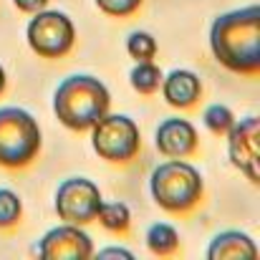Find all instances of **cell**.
<instances>
[{
    "label": "cell",
    "mask_w": 260,
    "mask_h": 260,
    "mask_svg": "<svg viewBox=\"0 0 260 260\" xmlns=\"http://www.w3.org/2000/svg\"><path fill=\"white\" fill-rule=\"evenodd\" d=\"M210 48L215 58L235 71L253 76L260 71V8L248 5L215 18L210 30Z\"/></svg>",
    "instance_id": "cell-1"
},
{
    "label": "cell",
    "mask_w": 260,
    "mask_h": 260,
    "mask_svg": "<svg viewBox=\"0 0 260 260\" xmlns=\"http://www.w3.org/2000/svg\"><path fill=\"white\" fill-rule=\"evenodd\" d=\"M111 96L93 76H69L53 96V111L58 121L74 132L91 129L104 114H109Z\"/></svg>",
    "instance_id": "cell-2"
},
{
    "label": "cell",
    "mask_w": 260,
    "mask_h": 260,
    "mask_svg": "<svg viewBox=\"0 0 260 260\" xmlns=\"http://www.w3.org/2000/svg\"><path fill=\"white\" fill-rule=\"evenodd\" d=\"M152 197L167 212H187L192 210L205 192L202 174L179 157L159 165L152 172Z\"/></svg>",
    "instance_id": "cell-3"
},
{
    "label": "cell",
    "mask_w": 260,
    "mask_h": 260,
    "mask_svg": "<svg viewBox=\"0 0 260 260\" xmlns=\"http://www.w3.org/2000/svg\"><path fill=\"white\" fill-rule=\"evenodd\" d=\"M41 152L38 121L18 106L0 109V167L20 170Z\"/></svg>",
    "instance_id": "cell-4"
},
{
    "label": "cell",
    "mask_w": 260,
    "mask_h": 260,
    "mask_svg": "<svg viewBox=\"0 0 260 260\" xmlns=\"http://www.w3.org/2000/svg\"><path fill=\"white\" fill-rule=\"evenodd\" d=\"M93 149L101 159L106 162H132L139 154L142 139H139V126L134 119L124 114H104L93 126Z\"/></svg>",
    "instance_id": "cell-5"
},
{
    "label": "cell",
    "mask_w": 260,
    "mask_h": 260,
    "mask_svg": "<svg viewBox=\"0 0 260 260\" xmlns=\"http://www.w3.org/2000/svg\"><path fill=\"white\" fill-rule=\"evenodd\" d=\"M76 28L66 13L58 10H38V15L28 23V46L41 58H61L74 48Z\"/></svg>",
    "instance_id": "cell-6"
},
{
    "label": "cell",
    "mask_w": 260,
    "mask_h": 260,
    "mask_svg": "<svg viewBox=\"0 0 260 260\" xmlns=\"http://www.w3.org/2000/svg\"><path fill=\"white\" fill-rule=\"evenodd\" d=\"M101 192L86 177H74L61 182L56 192V212L69 225H86L93 222L101 207Z\"/></svg>",
    "instance_id": "cell-7"
},
{
    "label": "cell",
    "mask_w": 260,
    "mask_h": 260,
    "mask_svg": "<svg viewBox=\"0 0 260 260\" xmlns=\"http://www.w3.org/2000/svg\"><path fill=\"white\" fill-rule=\"evenodd\" d=\"M258 134H260V121L255 116L240 119V124L235 121L233 129L228 132V152H230V162L245 174L253 184L260 182L258 174Z\"/></svg>",
    "instance_id": "cell-8"
},
{
    "label": "cell",
    "mask_w": 260,
    "mask_h": 260,
    "mask_svg": "<svg viewBox=\"0 0 260 260\" xmlns=\"http://www.w3.org/2000/svg\"><path fill=\"white\" fill-rule=\"evenodd\" d=\"M38 255L43 260H86L93 255L91 238L79 225H61L48 230L38 243Z\"/></svg>",
    "instance_id": "cell-9"
},
{
    "label": "cell",
    "mask_w": 260,
    "mask_h": 260,
    "mask_svg": "<svg viewBox=\"0 0 260 260\" xmlns=\"http://www.w3.org/2000/svg\"><path fill=\"white\" fill-rule=\"evenodd\" d=\"M197 129L187 119H165L157 129V149L165 157H189L197 149Z\"/></svg>",
    "instance_id": "cell-10"
},
{
    "label": "cell",
    "mask_w": 260,
    "mask_h": 260,
    "mask_svg": "<svg viewBox=\"0 0 260 260\" xmlns=\"http://www.w3.org/2000/svg\"><path fill=\"white\" fill-rule=\"evenodd\" d=\"M162 93H165L170 106H174V109H189L202 96L200 76L187 71V69H177L167 79H162Z\"/></svg>",
    "instance_id": "cell-11"
},
{
    "label": "cell",
    "mask_w": 260,
    "mask_h": 260,
    "mask_svg": "<svg viewBox=\"0 0 260 260\" xmlns=\"http://www.w3.org/2000/svg\"><path fill=\"white\" fill-rule=\"evenodd\" d=\"M255 255H258L255 243H253L245 233H238V230L220 233V235L210 243V248H207V258H210V260L255 258Z\"/></svg>",
    "instance_id": "cell-12"
},
{
    "label": "cell",
    "mask_w": 260,
    "mask_h": 260,
    "mask_svg": "<svg viewBox=\"0 0 260 260\" xmlns=\"http://www.w3.org/2000/svg\"><path fill=\"white\" fill-rule=\"evenodd\" d=\"M147 248H149L154 255H159V258L174 255L177 248H179V235H177V230H174L172 225L157 222V225H152V228L147 230Z\"/></svg>",
    "instance_id": "cell-13"
},
{
    "label": "cell",
    "mask_w": 260,
    "mask_h": 260,
    "mask_svg": "<svg viewBox=\"0 0 260 260\" xmlns=\"http://www.w3.org/2000/svg\"><path fill=\"white\" fill-rule=\"evenodd\" d=\"M96 220L111 233H126L132 225V212L124 202H101Z\"/></svg>",
    "instance_id": "cell-14"
},
{
    "label": "cell",
    "mask_w": 260,
    "mask_h": 260,
    "mask_svg": "<svg viewBox=\"0 0 260 260\" xmlns=\"http://www.w3.org/2000/svg\"><path fill=\"white\" fill-rule=\"evenodd\" d=\"M162 71H159V66H154L152 61H139L134 69H132V74H129V81H132V86L134 91H139V93H154L157 88L162 86Z\"/></svg>",
    "instance_id": "cell-15"
},
{
    "label": "cell",
    "mask_w": 260,
    "mask_h": 260,
    "mask_svg": "<svg viewBox=\"0 0 260 260\" xmlns=\"http://www.w3.org/2000/svg\"><path fill=\"white\" fill-rule=\"evenodd\" d=\"M202 121H205V126H207L212 134L222 137V134H228V132L233 129L235 116H233V111H230L228 106H222V104H212V106H207V109H205Z\"/></svg>",
    "instance_id": "cell-16"
},
{
    "label": "cell",
    "mask_w": 260,
    "mask_h": 260,
    "mask_svg": "<svg viewBox=\"0 0 260 260\" xmlns=\"http://www.w3.org/2000/svg\"><path fill=\"white\" fill-rule=\"evenodd\" d=\"M126 51L137 61H152L157 56V41L149 33H144V30H134L129 36V41H126Z\"/></svg>",
    "instance_id": "cell-17"
},
{
    "label": "cell",
    "mask_w": 260,
    "mask_h": 260,
    "mask_svg": "<svg viewBox=\"0 0 260 260\" xmlns=\"http://www.w3.org/2000/svg\"><path fill=\"white\" fill-rule=\"evenodd\" d=\"M23 215L20 197L13 189H0V228H13Z\"/></svg>",
    "instance_id": "cell-18"
},
{
    "label": "cell",
    "mask_w": 260,
    "mask_h": 260,
    "mask_svg": "<svg viewBox=\"0 0 260 260\" xmlns=\"http://www.w3.org/2000/svg\"><path fill=\"white\" fill-rule=\"evenodd\" d=\"M99 10H104L106 15H114V18H126L132 13L139 10L142 0H96Z\"/></svg>",
    "instance_id": "cell-19"
},
{
    "label": "cell",
    "mask_w": 260,
    "mask_h": 260,
    "mask_svg": "<svg viewBox=\"0 0 260 260\" xmlns=\"http://www.w3.org/2000/svg\"><path fill=\"white\" fill-rule=\"evenodd\" d=\"M13 3H15V8L23 10V13H38V10L46 8L48 0H13Z\"/></svg>",
    "instance_id": "cell-20"
},
{
    "label": "cell",
    "mask_w": 260,
    "mask_h": 260,
    "mask_svg": "<svg viewBox=\"0 0 260 260\" xmlns=\"http://www.w3.org/2000/svg\"><path fill=\"white\" fill-rule=\"evenodd\" d=\"M99 258H126V260H132L134 255H132L129 250H121V248H106V250L99 253Z\"/></svg>",
    "instance_id": "cell-21"
},
{
    "label": "cell",
    "mask_w": 260,
    "mask_h": 260,
    "mask_svg": "<svg viewBox=\"0 0 260 260\" xmlns=\"http://www.w3.org/2000/svg\"><path fill=\"white\" fill-rule=\"evenodd\" d=\"M5 91V71H3V66H0V93Z\"/></svg>",
    "instance_id": "cell-22"
}]
</instances>
